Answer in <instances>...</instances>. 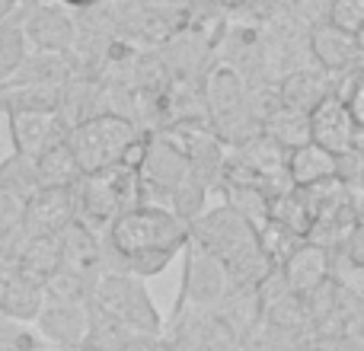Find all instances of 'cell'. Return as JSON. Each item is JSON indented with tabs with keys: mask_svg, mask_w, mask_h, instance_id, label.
I'll return each instance as SVG.
<instances>
[{
	"mask_svg": "<svg viewBox=\"0 0 364 351\" xmlns=\"http://www.w3.org/2000/svg\"><path fill=\"white\" fill-rule=\"evenodd\" d=\"M188 239H195L198 246H205L211 256H218L224 262L233 288H256L272 269L269 259L262 256L256 227L240 211H233L230 205L205 207L188 224Z\"/></svg>",
	"mask_w": 364,
	"mask_h": 351,
	"instance_id": "cell-1",
	"label": "cell"
},
{
	"mask_svg": "<svg viewBox=\"0 0 364 351\" xmlns=\"http://www.w3.org/2000/svg\"><path fill=\"white\" fill-rule=\"evenodd\" d=\"M186 243L188 224H182L170 207L138 205L119 214L102 233V271H115L125 256L144 249H166L179 256Z\"/></svg>",
	"mask_w": 364,
	"mask_h": 351,
	"instance_id": "cell-2",
	"label": "cell"
},
{
	"mask_svg": "<svg viewBox=\"0 0 364 351\" xmlns=\"http://www.w3.org/2000/svg\"><path fill=\"white\" fill-rule=\"evenodd\" d=\"M201 96H205L208 109V128L227 151L246 144L262 131L259 119L250 109V87L230 64L214 58V64L201 77Z\"/></svg>",
	"mask_w": 364,
	"mask_h": 351,
	"instance_id": "cell-3",
	"label": "cell"
},
{
	"mask_svg": "<svg viewBox=\"0 0 364 351\" xmlns=\"http://www.w3.org/2000/svg\"><path fill=\"white\" fill-rule=\"evenodd\" d=\"M74 201H77V220L102 237L106 227L119 214L141 205L138 170H132L125 163H115L109 170L80 176L74 185Z\"/></svg>",
	"mask_w": 364,
	"mask_h": 351,
	"instance_id": "cell-4",
	"label": "cell"
},
{
	"mask_svg": "<svg viewBox=\"0 0 364 351\" xmlns=\"http://www.w3.org/2000/svg\"><path fill=\"white\" fill-rule=\"evenodd\" d=\"M87 310L109 316L115 323H125L134 333H164V320L147 294L144 278L125 275V271H100L93 288H90Z\"/></svg>",
	"mask_w": 364,
	"mask_h": 351,
	"instance_id": "cell-5",
	"label": "cell"
},
{
	"mask_svg": "<svg viewBox=\"0 0 364 351\" xmlns=\"http://www.w3.org/2000/svg\"><path fill=\"white\" fill-rule=\"evenodd\" d=\"M138 125L125 115L115 112H96L87 122L74 125L68 131V147L77 160V170L80 176L87 173H100L109 166L122 163L128 144L138 138Z\"/></svg>",
	"mask_w": 364,
	"mask_h": 351,
	"instance_id": "cell-6",
	"label": "cell"
},
{
	"mask_svg": "<svg viewBox=\"0 0 364 351\" xmlns=\"http://www.w3.org/2000/svg\"><path fill=\"white\" fill-rule=\"evenodd\" d=\"M230 275H227L224 262L218 256L188 239L182 246V288L176 297L173 316L186 313V310H214L227 294H230ZM170 316V320H173Z\"/></svg>",
	"mask_w": 364,
	"mask_h": 351,
	"instance_id": "cell-7",
	"label": "cell"
},
{
	"mask_svg": "<svg viewBox=\"0 0 364 351\" xmlns=\"http://www.w3.org/2000/svg\"><path fill=\"white\" fill-rule=\"evenodd\" d=\"M188 173V160L182 153L179 141L166 131H147L144 141V160L138 166L141 182V205L170 207V195L176 182Z\"/></svg>",
	"mask_w": 364,
	"mask_h": 351,
	"instance_id": "cell-8",
	"label": "cell"
},
{
	"mask_svg": "<svg viewBox=\"0 0 364 351\" xmlns=\"http://www.w3.org/2000/svg\"><path fill=\"white\" fill-rule=\"evenodd\" d=\"M23 6V36L26 45L36 51H74L77 42V23L74 13L58 0L48 4H19Z\"/></svg>",
	"mask_w": 364,
	"mask_h": 351,
	"instance_id": "cell-9",
	"label": "cell"
},
{
	"mask_svg": "<svg viewBox=\"0 0 364 351\" xmlns=\"http://www.w3.org/2000/svg\"><path fill=\"white\" fill-rule=\"evenodd\" d=\"M74 185H38L23 201L19 227H23L26 237H55L77 217Z\"/></svg>",
	"mask_w": 364,
	"mask_h": 351,
	"instance_id": "cell-10",
	"label": "cell"
},
{
	"mask_svg": "<svg viewBox=\"0 0 364 351\" xmlns=\"http://www.w3.org/2000/svg\"><path fill=\"white\" fill-rule=\"evenodd\" d=\"M307 55L329 77L346 74V70L358 68L364 61V51L358 45V38H355V32L336 29L329 23H316L307 29Z\"/></svg>",
	"mask_w": 364,
	"mask_h": 351,
	"instance_id": "cell-11",
	"label": "cell"
},
{
	"mask_svg": "<svg viewBox=\"0 0 364 351\" xmlns=\"http://www.w3.org/2000/svg\"><path fill=\"white\" fill-rule=\"evenodd\" d=\"M310 119V141L316 147H323L326 153H346L352 147V138H355V119L348 112V106L339 99V96H323L314 109L307 112Z\"/></svg>",
	"mask_w": 364,
	"mask_h": 351,
	"instance_id": "cell-12",
	"label": "cell"
},
{
	"mask_svg": "<svg viewBox=\"0 0 364 351\" xmlns=\"http://www.w3.org/2000/svg\"><path fill=\"white\" fill-rule=\"evenodd\" d=\"M38 326L45 342H51L61 351H77L87 339V303H64L45 297L38 316L32 320Z\"/></svg>",
	"mask_w": 364,
	"mask_h": 351,
	"instance_id": "cell-13",
	"label": "cell"
},
{
	"mask_svg": "<svg viewBox=\"0 0 364 351\" xmlns=\"http://www.w3.org/2000/svg\"><path fill=\"white\" fill-rule=\"evenodd\" d=\"M278 271H282V278H284L291 294L307 297L310 291L320 288V284L333 275V252L320 243L304 239V243L278 265Z\"/></svg>",
	"mask_w": 364,
	"mask_h": 351,
	"instance_id": "cell-14",
	"label": "cell"
},
{
	"mask_svg": "<svg viewBox=\"0 0 364 351\" xmlns=\"http://www.w3.org/2000/svg\"><path fill=\"white\" fill-rule=\"evenodd\" d=\"M230 153L262 182L269 195H275V192H282L284 185H291L288 182V151H282V147H278L275 141L265 138L262 131H259L256 138H250L246 144L233 147Z\"/></svg>",
	"mask_w": 364,
	"mask_h": 351,
	"instance_id": "cell-15",
	"label": "cell"
},
{
	"mask_svg": "<svg viewBox=\"0 0 364 351\" xmlns=\"http://www.w3.org/2000/svg\"><path fill=\"white\" fill-rule=\"evenodd\" d=\"M6 131H10V144L16 153L26 157H38L45 147L58 144L68 138V128L61 125L55 112H19L6 115Z\"/></svg>",
	"mask_w": 364,
	"mask_h": 351,
	"instance_id": "cell-16",
	"label": "cell"
},
{
	"mask_svg": "<svg viewBox=\"0 0 364 351\" xmlns=\"http://www.w3.org/2000/svg\"><path fill=\"white\" fill-rule=\"evenodd\" d=\"M77 74L74 51L61 55V51H26L19 68L4 87H61L64 80Z\"/></svg>",
	"mask_w": 364,
	"mask_h": 351,
	"instance_id": "cell-17",
	"label": "cell"
},
{
	"mask_svg": "<svg viewBox=\"0 0 364 351\" xmlns=\"http://www.w3.org/2000/svg\"><path fill=\"white\" fill-rule=\"evenodd\" d=\"M275 87H278V99H282V106L297 109V112H310L323 96H329V90H333V77L310 61V64H301V68H291L288 74H282L275 80Z\"/></svg>",
	"mask_w": 364,
	"mask_h": 351,
	"instance_id": "cell-18",
	"label": "cell"
},
{
	"mask_svg": "<svg viewBox=\"0 0 364 351\" xmlns=\"http://www.w3.org/2000/svg\"><path fill=\"white\" fill-rule=\"evenodd\" d=\"M170 138L179 141L182 153L188 160V170L198 176L201 182H208V188L218 185L220 170H224V160H227V147L214 138L211 128H192V131H176Z\"/></svg>",
	"mask_w": 364,
	"mask_h": 351,
	"instance_id": "cell-19",
	"label": "cell"
},
{
	"mask_svg": "<svg viewBox=\"0 0 364 351\" xmlns=\"http://www.w3.org/2000/svg\"><path fill=\"white\" fill-rule=\"evenodd\" d=\"M102 112V80L96 77H83L74 74L70 80H64L58 87V102H55V115L61 119V125L74 128L80 122H87L90 115Z\"/></svg>",
	"mask_w": 364,
	"mask_h": 351,
	"instance_id": "cell-20",
	"label": "cell"
},
{
	"mask_svg": "<svg viewBox=\"0 0 364 351\" xmlns=\"http://www.w3.org/2000/svg\"><path fill=\"white\" fill-rule=\"evenodd\" d=\"M58 239H61V265L64 269H74V271H80V275H87L96 281V275L102 271V237L100 233H93L90 227H83L80 220L74 217L61 233H58Z\"/></svg>",
	"mask_w": 364,
	"mask_h": 351,
	"instance_id": "cell-21",
	"label": "cell"
},
{
	"mask_svg": "<svg viewBox=\"0 0 364 351\" xmlns=\"http://www.w3.org/2000/svg\"><path fill=\"white\" fill-rule=\"evenodd\" d=\"M45 303V284H38L36 278L23 275L10 265L4 278V288H0V313L13 323H32L38 316Z\"/></svg>",
	"mask_w": 364,
	"mask_h": 351,
	"instance_id": "cell-22",
	"label": "cell"
},
{
	"mask_svg": "<svg viewBox=\"0 0 364 351\" xmlns=\"http://www.w3.org/2000/svg\"><path fill=\"white\" fill-rule=\"evenodd\" d=\"M314 211H316L314 185H284L282 192L269 195V220L291 227L304 239H307L310 224H314Z\"/></svg>",
	"mask_w": 364,
	"mask_h": 351,
	"instance_id": "cell-23",
	"label": "cell"
},
{
	"mask_svg": "<svg viewBox=\"0 0 364 351\" xmlns=\"http://www.w3.org/2000/svg\"><path fill=\"white\" fill-rule=\"evenodd\" d=\"M13 269L23 275L36 278L38 284H45L61 265V239L55 237H23L16 256H13Z\"/></svg>",
	"mask_w": 364,
	"mask_h": 351,
	"instance_id": "cell-24",
	"label": "cell"
},
{
	"mask_svg": "<svg viewBox=\"0 0 364 351\" xmlns=\"http://www.w3.org/2000/svg\"><path fill=\"white\" fill-rule=\"evenodd\" d=\"M214 316L243 342L262 323V303H259L256 288H230V294L214 307Z\"/></svg>",
	"mask_w": 364,
	"mask_h": 351,
	"instance_id": "cell-25",
	"label": "cell"
},
{
	"mask_svg": "<svg viewBox=\"0 0 364 351\" xmlns=\"http://www.w3.org/2000/svg\"><path fill=\"white\" fill-rule=\"evenodd\" d=\"M336 179V157L326 153L323 147L301 144L288 151V182L291 185H316V182Z\"/></svg>",
	"mask_w": 364,
	"mask_h": 351,
	"instance_id": "cell-26",
	"label": "cell"
},
{
	"mask_svg": "<svg viewBox=\"0 0 364 351\" xmlns=\"http://www.w3.org/2000/svg\"><path fill=\"white\" fill-rule=\"evenodd\" d=\"M262 134L269 141H275L282 151H294V147H301V144H310V119H307V112L278 106L275 112L262 122Z\"/></svg>",
	"mask_w": 364,
	"mask_h": 351,
	"instance_id": "cell-27",
	"label": "cell"
},
{
	"mask_svg": "<svg viewBox=\"0 0 364 351\" xmlns=\"http://www.w3.org/2000/svg\"><path fill=\"white\" fill-rule=\"evenodd\" d=\"M32 163H36L38 185H74V182L80 179L77 160L68 147V138L51 144V147H45L38 157H32Z\"/></svg>",
	"mask_w": 364,
	"mask_h": 351,
	"instance_id": "cell-28",
	"label": "cell"
},
{
	"mask_svg": "<svg viewBox=\"0 0 364 351\" xmlns=\"http://www.w3.org/2000/svg\"><path fill=\"white\" fill-rule=\"evenodd\" d=\"M29 45L23 36V6H13L4 19H0V87L13 77L19 61L26 58Z\"/></svg>",
	"mask_w": 364,
	"mask_h": 351,
	"instance_id": "cell-29",
	"label": "cell"
},
{
	"mask_svg": "<svg viewBox=\"0 0 364 351\" xmlns=\"http://www.w3.org/2000/svg\"><path fill=\"white\" fill-rule=\"evenodd\" d=\"M214 188H220L224 205H230L233 211H240L252 227H262L269 220V192L259 185H233V182H218Z\"/></svg>",
	"mask_w": 364,
	"mask_h": 351,
	"instance_id": "cell-30",
	"label": "cell"
},
{
	"mask_svg": "<svg viewBox=\"0 0 364 351\" xmlns=\"http://www.w3.org/2000/svg\"><path fill=\"white\" fill-rule=\"evenodd\" d=\"M36 188H38V176H36V163H32V157L10 151V157L0 160V192L26 201Z\"/></svg>",
	"mask_w": 364,
	"mask_h": 351,
	"instance_id": "cell-31",
	"label": "cell"
},
{
	"mask_svg": "<svg viewBox=\"0 0 364 351\" xmlns=\"http://www.w3.org/2000/svg\"><path fill=\"white\" fill-rule=\"evenodd\" d=\"M208 195H211L208 182H201L198 176L188 170V173L176 182V188H173V195H170V211L176 214L182 224H192V220L208 207Z\"/></svg>",
	"mask_w": 364,
	"mask_h": 351,
	"instance_id": "cell-32",
	"label": "cell"
},
{
	"mask_svg": "<svg viewBox=\"0 0 364 351\" xmlns=\"http://www.w3.org/2000/svg\"><path fill=\"white\" fill-rule=\"evenodd\" d=\"M256 237H259V246H262V256L269 259L272 269H278L304 243L301 233H294L291 227L278 224V220H265L262 227H256Z\"/></svg>",
	"mask_w": 364,
	"mask_h": 351,
	"instance_id": "cell-33",
	"label": "cell"
},
{
	"mask_svg": "<svg viewBox=\"0 0 364 351\" xmlns=\"http://www.w3.org/2000/svg\"><path fill=\"white\" fill-rule=\"evenodd\" d=\"M90 288H93V278L58 265V271L45 281V297H48V301H64V303H87Z\"/></svg>",
	"mask_w": 364,
	"mask_h": 351,
	"instance_id": "cell-34",
	"label": "cell"
},
{
	"mask_svg": "<svg viewBox=\"0 0 364 351\" xmlns=\"http://www.w3.org/2000/svg\"><path fill=\"white\" fill-rule=\"evenodd\" d=\"M329 93L339 96V99L348 106V112H352L355 125L364 128V64L346 70V74H336Z\"/></svg>",
	"mask_w": 364,
	"mask_h": 351,
	"instance_id": "cell-35",
	"label": "cell"
},
{
	"mask_svg": "<svg viewBox=\"0 0 364 351\" xmlns=\"http://www.w3.org/2000/svg\"><path fill=\"white\" fill-rule=\"evenodd\" d=\"M224 19H243V23H262L278 10V0H214Z\"/></svg>",
	"mask_w": 364,
	"mask_h": 351,
	"instance_id": "cell-36",
	"label": "cell"
},
{
	"mask_svg": "<svg viewBox=\"0 0 364 351\" xmlns=\"http://www.w3.org/2000/svg\"><path fill=\"white\" fill-rule=\"evenodd\" d=\"M364 19V0H329L326 10V23L336 26V29L355 32Z\"/></svg>",
	"mask_w": 364,
	"mask_h": 351,
	"instance_id": "cell-37",
	"label": "cell"
},
{
	"mask_svg": "<svg viewBox=\"0 0 364 351\" xmlns=\"http://www.w3.org/2000/svg\"><path fill=\"white\" fill-rule=\"evenodd\" d=\"M336 256H342L352 269H358L364 271V220H358V224L348 230V237H346V243L339 246V252Z\"/></svg>",
	"mask_w": 364,
	"mask_h": 351,
	"instance_id": "cell-38",
	"label": "cell"
},
{
	"mask_svg": "<svg viewBox=\"0 0 364 351\" xmlns=\"http://www.w3.org/2000/svg\"><path fill=\"white\" fill-rule=\"evenodd\" d=\"M19 220H23V201L0 192V227L13 230V227H19Z\"/></svg>",
	"mask_w": 364,
	"mask_h": 351,
	"instance_id": "cell-39",
	"label": "cell"
},
{
	"mask_svg": "<svg viewBox=\"0 0 364 351\" xmlns=\"http://www.w3.org/2000/svg\"><path fill=\"white\" fill-rule=\"evenodd\" d=\"M346 335H352L358 345H364V303L352 313V320L346 323Z\"/></svg>",
	"mask_w": 364,
	"mask_h": 351,
	"instance_id": "cell-40",
	"label": "cell"
},
{
	"mask_svg": "<svg viewBox=\"0 0 364 351\" xmlns=\"http://www.w3.org/2000/svg\"><path fill=\"white\" fill-rule=\"evenodd\" d=\"M58 4H64L70 13H80V10H90V6H96L100 0H58Z\"/></svg>",
	"mask_w": 364,
	"mask_h": 351,
	"instance_id": "cell-41",
	"label": "cell"
},
{
	"mask_svg": "<svg viewBox=\"0 0 364 351\" xmlns=\"http://www.w3.org/2000/svg\"><path fill=\"white\" fill-rule=\"evenodd\" d=\"M355 38H358V45H361V51H364V19H361L358 29H355Z\"/></svg>",
	"mask_w": 364,
	"mask_h": 351,
	"instance_id": "cell-42",
	"label": "cell"
},
{
	"mask_svg": "<svg viewBox=\"0 0 364 351\" xmlns=\"http://www.w3.org/2000/svg\"><path fill=\"white\" fill-rule=\"evenodd\" d=\"M0 6H4V10H6V13H10V10H13V6H19V0H0Z\"/></svg>",
	"mask_w": 364,
	"mask_h": 351,
	"instance_id": "cell-43",
	"label": "cell"
},
{
	"mask_svg": "<svg viewBox=\"0 0 364 351\" xmlns=\"http://www.w3.org/2000/svg\"><path fill=\"white\" fill-rule=\"evenodd\" d=\"M77 351H102V348H90V345H80Z\"/></svg>",
	"mask_w": 364,
	"mask_h": 351,
	"instance_id": "cell-44",
	"label": "cell"
},
{
	"mask_svg": "<svg viewBox=\"0 0 364 351\" xmlns=\"http://www.w3.org/2000/svg\"><path fill=\"white\" fill-rule=\"evenodd\" d=\"M358 185H361V188H364V170H361V179H358Z\"/></svg>",
	"mask_w": 364,
	"mask_h": 351,
	"instance_id": "cell-45",
	"label": "cell"
},
{
	"mask_svg": "<svg viewBox=\"0 0 364 351\" xmlns=\"http://www.w3.org/2000/svg\"><path fill=\"white\" fill-rule=\"evenodd\" d=\"M6 16V10H4V6H0V19H4Z\"/></svg>",
	"mask_w": 364,
	"mask_h": 351,
	"instance_id": "cell-46",
	"label": "cell"
},
{
	"mask_svg": "<svg viewBox=\"0 0 364 351\" xmlns=\"http://www.w3.org/2000/svg\"><path fill=\"white\" fill-rule=\"evenodd\" d=\"M361 64H364V61H361Z\"/></svg>",
	"mask_w": 364,
	"mask_h": 351,
	"instance_id": "cell-47",
	"label": "cell"
}]
</instances>
